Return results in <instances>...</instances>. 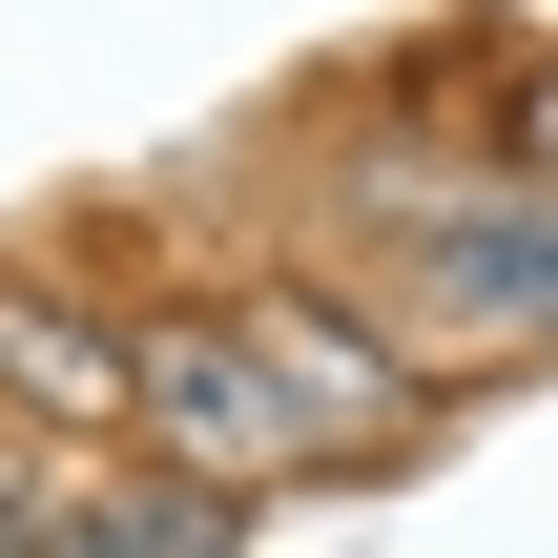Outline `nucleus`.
<instances>
[{
	"instance_id": "423d86ee",
	"label": "nucleus",
	"mask_w": 558,
	"mask_h": 558,
	"mask_svg": "<svg viewBox=\"0 0 558 558\" xmlns=\"http://www.w3.org/2000/svg\"><path fill=\"white\" fill-rule=\"evenodd\" d=\"M497 166H518V186H558V62H518V124H497Z\"/></svg>"
},
{
	"instance_id": "7ed1b4c3",
	"label": "nucleus",
	"mask_w": 558,
	"mask_h": 558,
	"mask_svg": "<svg viewBox=\"0 0 558 558\" xmlns=\"http://www.w3.org/2000/svg\"><path fill=\"white\" fill-rule=\"evenodd\" d=\"M145 456L207 476V497H290V476H311V414L248 373L228 311H145Z\"/></svg>"
},
{
	"instance_id": "f03ea898",
	"label": "nucleus",
	"mask_w": 558,
	"mask_h": 558,
	"mask_svg": "<svg viewBox=\"0 0 558 558\" xmlns=\"http://www.w3.org/2000/svg\"><path fill=\"white\" fill-rule=\"evenodd\" d=\"M269 497H207V476H124V456H83V435H21L0 414V558H248Z\"/></svg>"
},
{
	"instance_id": "20e7f679",
	"label": "nucleus",
	"mask_w": 558,
	"mask_h": 558,
	"mask_svg": "<svg viewBox=\"0 0 558 558\" xmlns=\"http://www.w3.org/2000/svg\"><path fill=\"white\" fill-rule=\"evenodd\" d=\"M414 311H435V352H558V186H456L435 228H414Z\"/></svg>"
},
{
	"instance_id": "f257e3e1",
	"label": "nucleus",
	"mask_w": 558,
	"mask_h": 558,
	"mask_svg": "<svg viewBox=\"0 0 558 558\" xmlns=\"http://www.w3.org/2000/svg\"><path fill=\"white\" fill-rule=\"evenodd\" d=\"M228 331H248V373L311 414V456L352 476V456H414L435 414H456V352H414L373 290H331V269H248V290H207Z\"/></svg>"
},
{
	"instance_id": "39448f33",
	"label": "nucleus",
	"mask_w": 558,
	"mask_h": 558,
	"mask_svg": "<svg viewBox=\"0 0 558 558\" xmlns=\"http://www.w3.org/2000/svg\"><path fill=\"white\" fill-rule=\"evenodd\" d=\"M0 414L21 435H145V311H104L83 269H0Z\"/></svg>"
}]
</instances>
